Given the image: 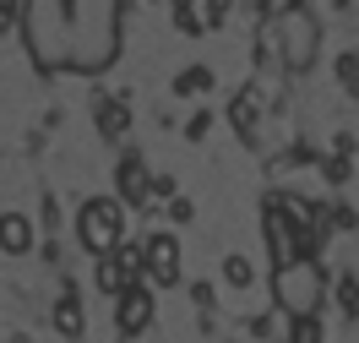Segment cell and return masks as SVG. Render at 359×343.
Here are the masks:
<instances>
[{
    "mask_svg": "<svg viewBox=\"0 0 359 343\" xmlns=\"http://www.w3.org/2000/svg\"><path fill=\"white\" fill-rule=\"evenodd\" d=\"M147 185L153 180H147V169H142L136 159L120 163V191H126V202H147Z\"/></svg>",
    "mask_w": 359,
    "mask_h": 343,
    "instance_id": "obj_8",
    "label": "cell"
},
{
    "mask_svg": "<svg viewBox=\"0 0 359 343\" xmlns=\"http://www.w3.org/2000/svg\"><path fill=\"white\" fill-rule=\"evenodd\" d=\"M272 39H278L283 66L305 71L316 60V17L305 11V6H283V11H278V22H272Z\"/></svg>",
    "mask_w": 359,
    "mask_h": 343,
    "instance_id": "obj_5",
    "label": "cell"
},
{
    "mask_svg": "<svg viewBox=\"0 0 359 343\" xmlns=\"http://www.w3.org/2000/svg\"><path fill=\"white\" fill-rule=\"evenodd\" d=\"M22 27H27V44H33V55L44 66L66 60V0H27Z\"/></svg>",
    "mask_w": 359,
    "mask_h": 343,
    "instance_id": "obj_2",
    "label": "cell"
},
{
    "mask_svg": "<svg viewBox=\"0 0 359 343\" xmlns=\"http://www.w3.org/2000/svg\"><path fill=\"white\" fill-rule=\"evenodd\" d=\"M0 246L11 256H22L27 246H33V224H27L22 213H0Z\"/></svg>",
    "mask_w": 359,
    "mask_h": 343,
    "instance_id": "obj_7",
    "label": "cell"
},
{
    "mask_svg": "<svg viewBox=\"0 0 359 343\" xmlns=\"http://www.w3.org/2000/svg\"><path fill=\"white\" fill-rule=\"evenodd\" d=\"M120 44V0H66V60L104 66Z\"/></svg>",
    "mask_w": 359,
    "mask_h": 343,
    "instance_id": "obj_1",
    "label": "cell"
},
{
    "mask_svg": "<svg viewBox=\"0 0 359 343\" xmlns=\"http://www.w3.org/2000/svg\"><path fill=\"white\" fill-rule=\"evenodd\" d=\"M229 6H234V0H207V27H224L229 22Z\"/></svg>",
    "mask_w": 359,
    "mask_h": 343,
    "instance_id": "obj_11",
    "label": "cell"
},
{
    "mask_svg": "<svg viewBox=\"0 0 359 343\" xmlns=\"http://www.w3.org/2000/svg\"><path fill=\"white\" fill-rule=\"evenodd\" d=\"M76 234H82V246H88L93 256H114V251H120V240H126V229H120V202H114V196H93V202H82V213H76Z\"/></svg>",
    "mask_w": 359,
    "mask_h": 343,
    "instance_id": "obj_4",
    "label": "cell"
},
{
    "mask_svg": "<svg viewBox=\"0 0 359 343\" xmlns=\"http://www.w3.org/2000/svg\"><path fill=\"white\" fill-rule=\"evenodd\" d=\"M147 321H153V295H147V289H126V295H120V327H126V332H142Z\"/></svg>",
    "mask_w": 359,
    "mask_h": 343,
    "instance_id": "obj_6",
    "label": "cell"
},
{
    "mask_svg": "<svg viewBox=\"0 0 359 343\" xmlns=\"http://www.w3.org/2000/svg\"><path fill=\"white\" fill-rule=\"evenodd\" d=\"M49 316H55V327H60L66 338H76V332H82V311H76V300H60Z\"/></svg>",
    "mask_w": 359,
    "mask_h": 343,
    "instance_id": "obj_9",
    "label": "cell"
},
{
    "mask_svg": "<svg viewBox=\"0 0 359 343\" xmlns=\"http://www.w3.org/2000/svg\"><path fill=\"white\" fill-rule=\"evenodd\" d=\"M224 278H229V289H245V283H250V262L240 251H229L224 256Z\"/></svg>",
    "mask_w": 359,
    "mask_h": 343,
    "instance_id": "obj_10",
    "label": "cell"
},
{
    "mask_svg": "<svg viewBox=\"0 0 359 343\" xmlns=\"http://www.w3.org/2000/svg\"><path fill=\"white\" fill-rule=\"evenodd\" d=\"M272 295H278V305H283V311H294L299 321H311V311L321 305V295H327V278H321V267H316V262L294 256L289 267H278Z\"/></svg>",
    "mask_w": 359,
    "mask_h": 343,
    "instance_id": "obj_3",
    "label": "cell"
}]
</instances>
